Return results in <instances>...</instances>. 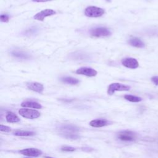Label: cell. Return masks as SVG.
I'll list each match as a JSON object with an SVG mask.
<instances>
[{
    "mask_svg": "<svg viewBox=\"0 0 158 158\" xmlns=\"http://www.w3.org/2000/svg\"><path fill=\"white\" fill-rule=\"evenodd\" d=\"M59 133L67 139L76 140L80 138L79 128L72 124H63L57 129Z\"/></svg>",
    "mask_w": 158,
    "mask_h": 158,
    "instance_id": "1",
    "label": "cell"
},
{
    "mask_svg": "<svg viewBox=\"0 0 158 158\" xmlns=\"http://www.w3.org/2000/svg\"><path fill=\"white\" fill-rule=\"evenodd\" d=\"M19 114L22 117L29 118V119H35L40 117V113L36 110L22 108L19 110Z\"/></svg>",
    "mask_w": 158,
    "mask_h": 158,
    "instance_id": "2",
    "label": "cell"
},
{
    "mask_svg": "<svg viewBox=\"0 0 158 158\" xmlns=\"http://www.w3.org/2000/svg\"><path fill=\"white\" fill-rule=\"evenodd\" d=\"M103 9L96 6H89L85 10V14L89 17H100L105 14Z\"/></svg>",
    "mask_w": 158,
    "mask_h": 158,
    "instance_id": "3",
    "label": "cell"
},
{
    "mask_svg": "<svg viewBox=\"0 0 158 158\" xmlns=\"http://www.w3.org/2000/svg\"><path fill=\"white\" fill-rule=\"evenodd\" d=\"M117 138L122 141L133 142L136 138V134L130 130H123L118 133Z\"/></svg>",
    "mask_w": 158,
    "mask_h": 158,
    "instance_id": "4",
    "label": "cell"
},
{
    "mask_svg": "<svg viewBox=\"0 0 158 158\" xmlns=\"http://www.w3.org/2000/svg\"><path fill=\"white\" fill-rule=\"evenodd\" d=\"M130 89V87L124 84L114 83L111 84L108 89V94L112 95L116 91H129Z\"/></svg>",
    "mask_w": 158,
    "mask_h": 158,
    "instance_id": "5",
    "label": "cell"
},
{
    "mask_svg": "<svg viewBox=\"0 0 158 158\" xmlns=\"http://www.w3.org/2000/svg\"><path fill=\"white\" fill-rule=\"evenodd\" d=\"M90 34L92 36L101 37L109 36L111 35V32L106 27H98L92 29L90 31Z\"/></svg>",
    "mask_w": 158,
    "mask_h": 158,
    "instance_id": "6",
    "label": "cell"
},
{
    "mask_svg": "<svg viewBox=\"0 0 158 158\" xmlns=\"http://www.w3.org/2000/svg\"><path fill=\"white\" fill-rule=\"evenodd\" d=\"M56 12L53 9H46L45 10H43L40 12H38L36 14H35L33 17L34 19L37 20L39 21H43L45 17H48V16H51L53 15L56 14Z\"/></svg>",
    "mask_w": 158,
    "mask_h": 158,
    "instance_id": "7",
    "label": "cell"
},
{
    "mask_svg": "<svg viewBox=\"0 0 158 158\" xmlns=\"http://www.w3.org/2000/svg\"><path fill=\"white\" fill-rule=\"evenodd\" d=\"M19 153L29 157H38L42 154V151L36 148H27L20 150Z\"/></svg>",
    "mask_w": 158,
    "mask_h": 158,
    "instance_id": "8",
    "label": "cell"
},
{
    "mask_svg": "<svg viewBox=\"0 0 158 158\" xmlns=\"http://www.w3.org/2000/svg\"><path fill=\"white\" fill-rule=\"evenodd\" d=\"M122 64L124 66L130 69H136L139 66L138 61L136 59L132 57H126L122 60Z\"/></svg>",
    "mask_w": 158,
    "mask_h": 158,
    "instance_id": "9",
    "label": "cell"
},
{
    "mask_svg": "<svg viewBox=\"0 0 158 158\" xmlns=\"http://www.w3.org/2000/svg\"><path fill=\"white\" fill-rule=\"evenodd\" d=\"M76 74L79 75H84L88 77H94L97 75V71L89 67H81L76 70Z\"/></svg>",
    "mask_w": 158,
    "mask_h": 158,
    "instance_id": "10",
    "label": "cell"
},
{
    "mask_svg": "<svg viewBox=\"0 0 158 158\" xmlns=\"http://www.w3.org/2000/svg\"><path fill=\"white\" fill-rule=\"evenodd\" d=\"M111 122L105 119V118H97V119L92 120L90 122V125L93 127H103L111 124Z\"/></svg>",
    "mask_w": 158,
    "mask_h": 158,
    "instance_id": "11",
    "label": "cell"
},
{
    "mask_svg": "<svg viewBox=\"0 0 158 158\" xmlns=\"http://www.w3.org/2000/svg\"><path fill=\"white\" fill-rule=\"evenodd\" d=\"M27 87L29 90L38 93H42L44 90L43 85L38 82H29L27 84Z\"/></svg>",
    "mask_w": 158,
    "mask_h": 158,
    "instance_id": "12",
    "label": "cell"
},
{
    "mask_svg": "<svg viewBox=\"0 0 158 158\" xmlns=\"http://www.w3.org/2000/svg\"><path fill=\"white\" fill-rule=\"evenodd\" d=\"M129 43L134 47L136 48H144L145 47V43L138 38H132L129 40Z\"/></svg>",
    "mask_w": 158,
    "mask_h": 158,
    "instance_id": "13",
    "label": "cell"
},
{
    "mask_svg": "<svg viewBox=\"0 0 158 158\" xmlns=\"http://www.w3.org/2000/svg\"><path fill=\"white\" fill-rule=\"evenodd\" d=\"M6 120L9 123H16L20 121V118L12 112L8 111L6 115Z\"/></svg>",
    "mask_w": 158,
    "mask_h": 158,
    "instance_id": "14",
    "label": "cell"
},
{
    "mask_svg": "<svg viewBox=\"0 0 158 158\" xmlns=\"http://www.w3.org/2000/svg\"><path fill=\"white\" fill-rule=\"evenodd\" d=\"M21 106L23 108H33V109H42V106L36 102L33 101H24L21 103Z\"/></svg>",
    "mask_w": 158,
    "mask_h": 158,
    "instance_id": "15",
    "label": "cell"
},
{
    "mask_svg": "<svg viewBox=\"0 0 158 158\" xmlns=\"http://www.w3.org/2000/svg\"><path fill=\"white\" fill-rule=\"evenodd\" d=\"M11 55L13 57H15L20 59H29V57H30L29 55L27 53H26L24 51H17V50L12 51L11 52Z\"/></svg>",
    "mask_w": 158,
    "mask_h": 158,
    "instance_id": "16",
    "label": "cell"
},
{
    "mask_svg": "<svg viewBox=\"0 0 158 158\" xmlns=\"http://www.w3.org/2000/svg\"><path fill=\"white\" fill-rule=\"evenodd\" d=\"M61 82L70 85H77L79 83V81L78 79L70 77H64L61 78Z\"/></svg>",
    "mask_w": 158,
    "mask_h": 158,
    "instance_id": "17",
    "label": "cell"
},
{
    "mask_svg": "<svg viewBox=\"0 0 158 158\" xmlns=\"http://www.w3.org/2000/svg\"><path fill=\"white\" fill-rule=\"evenodd\" d=\"M13 135L17 136H31L35 135V133L32 131L17 130L13 133Z\"/></svg>",
    "mask_w": 158,
    "mask_h": 158,
    "instance_id": "18",
    "label": "cell"
},
{
    "mask_svg": "<svg viewBox=\"0 0 158 158\" xmlns=\"http://www.w3.org/2000/svg\"><path fill=\"white\" fill-rule=\"evenodd\" d=\"M124 98L126 100L130 101V102H133V103H138V102H140L142 100V99L140 97L133 96V95H130V94L125 95Z\"/></svg>",
    "mask_w": 158,
    "mask_h": 158,
    "instance_id": "19",
    "label": "cell"
},
{
    "mask_svg": "<svg viewBox=\"0 0 158 158\" xmlns=\"http://www.w3.org/2000/svg\"><path fill=\"white\" fill-rule=\"evenodd\" d=\"M37 32H38V29L36 28L35 27H31V28L27 29L25 32L24 35H26V36H32V35H35V33H37Z\"/></svg>",
    "mask_w": 158,
    "mask_h": 158,
    "instance_id": "20",
    "label": "cell"
},
{
    "mask_svg": "<svg viewBox=\"0 0 158 158\" xmlns=\"http://www.w3.org/2000/svg\"><path fill=\"white\" fill-rule=\"evenodd\" d=\"M0 131L4 132H9L11 131V127L6 125H0Z\"/></svg>",
    "mask_w": 158,
    "mask_h": 158,
    "instance_id": "21",
    "label": "cell"
},
{
    "mask_svg": "<svg viewBox=\"0 0 158 158\" xmlns=\"http://www.w3.org/2000/svg\"><path fill=\"white\" fill-rule=\"evenodd\" d=\"M61 150L63 151H66V152H73L75 150V148L71 146H63L61 148Z\"/></svg>",
    "mask_w": 158,
    "mask_h": 158,
    "instance_id": "22",
    "label": "cell"
},
{
    "mask_svg": "<svg viewBox=\"0 0 158 158\" xmlns=\"http://www.w3.org/2000/svg\"><path fill=\"white\" fill-rule=\"evenodd\" d=\"M0 20H1V21L3 22H9V17L6 14H2L0 16Z\"/></svg>",
    "mask_w": 158,
    "mask_h": 158,
    "instance_id": "23",
    "label": "cell"
},
{
    "mask_svg": "<svg viewBox=\"0 0 158 158\" xmlns=\"http://www.w3.org/2000/svg\"><path fill=\"white\" fill-rule=\"evenodd\" d=\"M151 81L156 85H158V76H154L151 78Z\"/></svg>",
    "mask_w": 158,
    "mask_h": 158,
    "instance_id": "24",
    "label": "cell"
},
{
    "mask_svg": "<svg viewBox=\"0 0 158 158\" xmlns=\"http://www.w3.org/2000/svg\"><path fill=\"white\" fill-rule=\"evenodd\" d=\"M34 2L36 3H43V2H51L52 0H32Z\"/></svg>",
    "mask_w": 158,
    "mask_h": 158,
    "instance_id": "25",
    "label": "cell"
},
{
    "mask_svg": "<svg viewBox=\"0 0 158 158\" xmlns=\"http://www.w3.org/2000/svg\"><path fill=\"white\" fill-rule=\"evenodd\" d=\"M45 158H54V157H50V156H45Z\"/></svg>",
    "mask_w": 158,
    "mask_h": 158,
    "instance_id": "26",
    "label": "cell"
},
{
    "mask_svg": "<svg viewBox=\"0 0 158 158\" xmlns=\"http://www.w3.org/2000/svg\"><path fill=\"white\" fill-rule=\"evenodd\" d=\"M107 1H108V2H110V0H107Z\"/></svg>",
    "mask_w": 158,
    "mask_h": 158,
    "instance_id": "27",
    "label": "cell"
},
{
    "mask_svg": "<svg viewBox=\"0 0 158 158\" xmlns=\"http://www.w3.org/2000/svg\"><path fill=\"white\" fill-rule=\"evenodd\" d=\"M26 158H29V157H26Z\"/></svg>",
    "mask_w": 158,
    "mask_h": 158,
    "instance_id": "28",
    "label": "cell"
}]
</instances>
